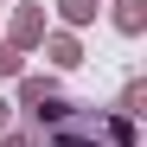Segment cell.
<instances>
[{"label":"cell","mask_w":147,"mask_h":147,"mask_svg":"<svg viewBox=\"0 0 147 147\" xmlns=\"http://www.w3.org/2000/svg\"><path fill=\"white\" fill-rule=\"evenodd\" d=\"M32 115L51 128V147H134V121H102L90 109H64V102H32Z\"/></svg>","instance_id":"obj_1"},{"label":"cell","mask_w":147,"mask_h":147,"mask_svg":"<svg viewBox=\"0 0 147 147\" xmlns=\"http://www.w3.org/2000/svg\"><path fill=\"white\" fill-rule=\"evenodd\" d=\"M141 19H147L141 0H115V26H121V32H141Z\"/></svg>","instance_id":"obj_2"},{"label":"cell","mask_w":147,"mask_h":147,"mask_svg":"<svg viewBox=\"0 0 147 147\" xmlns=\"http://www.w3.org/2000/svg\"><path fill=\"white\" fill-rule=\"evenodd\" d=\"M90 13H96V0H64V19H70V26H83Z\"/></svg>","instance_id":"obj_3"},{"label":"cell","mask_w":147,"mask_h":147,"mask_svg":"<svg viewBox=\"0 0 147 147\" xmlns=\"http://www.w3.org/2000/svg\"><path fill=\"white\" fill-rule=\"evenodd\" d=\"M38 26H45V19H38V13H19V26H13V38H19V45H26V38H38Z\"/></svg>","instance_id":"obj_4"},{"label":"cell","mask_w":147,"mask_h":147,"mask_svg":"<svg viewBox=\"0 0 147 147\" xmlns=\"http://www.w3.org/2000/svg\"><path fill=\"white\" fill-rule=\"evenodd\" d=\"M19 70V51H0V77H13Z\"/></svg>","instance_id":"obj_5"},{"label":"cell","mask_w":147,"mask_h":147,"mask_svg":"<svg viewBox=\"0 0 147 147\" xmlns=\"http://www.w3.org/2000/svg\"><path fill=\"white\" fill-rule=\"evenodd\" d=\"M7 115H13V109H7V102H0V128H7Z\"/></svg>","instance_id":"obj_6"},{"label":"cell","mask_w":147,"mask_h":147,"mask_svg":"<svg viewBox=\"0 0 147 147\" xmlns=\"http://www.w3.org/2000/svg\"><path fill=\"white\" fill-rule=\"evenodd\" d=\"M7 147H32V141H7Z\"/></svg>","instance_id":"obj_7"}]
</instances>
